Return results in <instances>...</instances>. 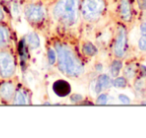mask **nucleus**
<instances>
[{
  "instance_id": "20e7f679",
  "label": "nucleus",
  "mask_w": 146,
  "mask_h": 138,
  "mask_svg": "<svg viewBox=\"0 0 146 138\" xmlns=\"http://www.w3.org/2000/svg\"><path fill=\"white\" fill-rule=\"evenodd\" d=\"M15 71L12 56L7 52H0V73L3 77H10Z\"/></svg>"
},
{
  "instance_id": "6e6552de",
  "label": "nucleus",
  "mask_w": 146,
  "mask_h": 138,
  "mask_svg": "<svg viewBox=\"0 0 146 138\" xmlns=\"http://www.w3.org/2000/svg\"><path fill=\"white\" fill-rule=\"evenodd\" d=\"M14 95V86L11 83L5 82L0 85V96L5 100H9Z\"/></svg>"
},
{
  "instance_id": "9b49d317",
  "label": "nucleus",
  "mask_w": 146,
  "mask_h": 138,
  "mask_svg": "<svg viewBox=\"0 0 146 138\" xmlns=\"http://www.w3.org/2000/svg\"><path fill=\"white\" fill-rule=\"evenodd\" d=\"M26 42L29 45L31 49H36L40 45V40H39V37L37 36L35 33H31L26 36Z\"/></svg>"
},
{
  "instance_id": "423d86ee",
  "label": "nucleus",
  "mask_w": 146,
  "mask_h": 138,
  "mask_svg": "<svg viewBox=\"0 0 146 138\" xmlns=\"http://www.w3.org/2000/svg\"><path fill=\"white\" fill-rule=\"evenodd\" d=\"M25 15L30 21L39 22L44 17V9L39 5H28L25 9Z\"/></svg>"
},
{
  "instance_id": "a211bd4d",
  "label": "nucleus",
  "mask_w": 146,
  "mask_h": 138,
  "mask_svg": "<svg viewBox=\"0 0 146 138\" xmlns=\"http://www.w3.org/2000/svg\"><path fill=\"white\" fill-rule=\"evenodd\" d=\"M47 57H48L49 64H54L55 61H56V54H55V51L53 49H49L48 53H47Z\"/></svg>"
},
{
  "instance_id": "ddd939ff",
  "label": "nucleus",
  "mask_w": 146,
  "mask_h": 138,
  "mask_svg": "<svg viewBox=\"0 0 146 138\" xmlns=\"http://www.w3.org/2000/svg\"><path fill=\"white\" fill-rule=\"evenodd\" d=\"M83 52L86 55H89V56H93L97 53V48L94 46L92 43H85L83 45Z\"/></svg>"
},
{
  "instance_id": "b1692460",
  "label": "nucleus",
  "mask_w": 146,
  "mask_h": 138,
  "mask_svg": "<svg viewBox=\"0 0 146 138\" xmlns=\"http://www.w3.org/2000/svg\"><path fill=\"white\" fill-rule=\"evenodd\" d=\"M140 69H141V73H142V75H143V76H146V66H144V65H141Z\"/></svg>"
},
{
  "instance_id": "0eeeda50",
  "label": "nucleus",
  "mask_w": 146,
  "mask_h": 138,
  "mask_svg": "<svg viewBox=\"0 0 146 138\" xmlns=\"http://www.w3.org/2000/svg\"><path fill=\"white\" fill-rule=\"evenodd\" d=\"M53 91L59 97H65L71 91V86L65 80H57L53 84Z\"/></svg>"
},
{
  "instance_id": "412c9836",
  "label": "nucleus",
  "mask_w": 146,
  "mask_h": 138,
  "mask_svg": "<svg viewBox=\"0 0 146 138\" xmlns=\"http://www.w3.org/2000/svg\"><path fill=\"white\" fill-rule=\"evenodd\" d=\"M118 99H119V101L123 104H129L130 102H131L129 99V97L126 96V95H124V94H120V95L118 96Z\"/></svg>"
},
{
  "instance_id": "1a4fd4ad",
  "label": "nucleus",
  "mask_w": 146,
  "mask_h": 138,
  "mask_svg": "<svg viewBox=\"0 0 146 138\" xmlns=\"http://www.w3.org/2000/svg\"><path fill=\"white\" fill-rule=\"evenodd\" d=\"M111 84V79L108 75H105V74H102L98 77L97 82H96L95 85V92L96 93H99L101 90H103L104 88H107L110 86Z\"/></svg>"
},
{
  "instance_id": "4468645a",
  "label": "nucleus",
  "mask_w": 146,
  "mask_h": 138,
  "mask_svg": "<svg viewBox=\"0 0 146 138\" xmlns=\"http://www.w3.org/2000/svg\"><path fill=\"white\" fill-rule=\"evenodd\" d=\"M27 103V98H26V94L23 91L19 90L16 92V95H15V99H14V104H26Z\"/></svg>"
},
{
  "instance_id": "f8f14e48",
  "label": "nucleus",
  "mask_w": 146,
  "mask_h": 138,
  "mask_svg": "<svg viewBox=\"0 0 146 138\" xmlns=\"http://www.w3.org/2000/svg\"><path fill=\"white\" fill-rule=\"evenodd\" d=\"M122 68V62L119 60H115L112 62L111 67H110V72H111V75L112 76H117L119 74L120 70Z\"/></svg>"
},
{
  "instance_id": "393cba45",
  "label": "nucleus",
  "mask_w": 146,
  "mask_h": 138,
  "mask_svg": "<svg viewBox=\"0 0 146 138\" xmlns=\"http://www.w3.org/2000/svg\"><path fill=\"white\" fill-rule=\"evenodd\" d=\"M141 8L142 9H146V0H143L141 3Z\"/></svg>"
},
{
  "instance_id": "5701e85b",
  "label": "nucleus",
  "mask_w": 146,
  "mask_h": 138,
  "mask_svg": "<svg viewBox=\"0 0 146 138\" xmlns=\"http://www.w3.org/2000/svg\"><path fill=\"white\" fill-rule=\"evenodd\" d=\"M80 99H81V96L80 95H72V97H71V101L72 102H77Z\"/></svg>"
},
{
  "instance_id": "a878e982",
  "label": "nucleus",
  "mask_w": 146,
  "mask_h": 138,
  "mask_svg": "<svg viewBox=\"0 0 146 138\" xmlns=\"http://www.w3.org/2000/svg\"><path fill=\"white\" fill-rule=\"evenodd\" d=\"M3 18V13L2 11H1V9H0V19H2Z\"/></svg>"
},
{
  "instance_id": "6ab92c4d",
  "label": "nucleus",
  "mask_w": 146,
  "mask_h": 138,
  "mask_svg": "<svg viewBox=\"0 0 146 138\" xmlns=\"http://www.w3.org/2000/svg\"><path fill=\"white\" fill-rule=\"evenodd\" d=\"M97 104H100V105H103V104H106L108 102V96L106 94H101L99 97L97 98Z\"/></svg>"
},
{
  "instance_id": "f3484780",
  "label": "nucleus",
  "mask_w": 146,
  "mask_h": 138,
  "mask_svg": "<svg viewBox=\"0 0 146 138\" xmlns=\"http://www.w3.org/2000/svg\"><path fill=\"white\" fill-rule=\"evenodd\" d=\"M138 48L142 52H146V35H142L138 40Z\"/></svg>"
},
{
  "instance_id": "9d476101",
  "label": "nucleus",
  "mask_w": 146,
  "mask_h": 138,
  "mask_svg": "<svg viewBox=\"0 0 146 138\" xmlns=\"http://www.w3.org/2000/svg\"><path fill=\"white\" fill-rule=\"evenodd\" d=\"M119 9L122 18L126 21L130 20V18H131V7H130L129 0H121Z\"/></svg>"
},
{
  "instance_id": "aec40b11",
  "label": "nucleus",
  "mask_w": 146,
  "mask_h": 138,
  "mask_svg": "<svg viewBox=\"0 0 146 138\" xmlns=\"http://www.w3.org/2000/svg\"><path fill=\"white\" fill-rule=\"evenodd\" d=\"M134 73H135V71H134V67L131 66V65H130V66H128L127 68L125 69V74H126V76H127V77H129V78L133 77Z\"/></svg>"
},
{
  "instance_id": "bb28decb",
  "label": "nucleus",
  "mask_w": 146,
  "mask_h": 138,
  "mask_svg": "<svg viewBox=\"0 0 146 138\" xmlns=\"http://www.w3.org/2000/svg\"><path fill=\"white\" fill-rule=\"evenodd\" d=\"M144 104H146V99H145V101H144Z\"/></svg>"
},
{
  "instance_id": "4be33fe9",
  "label": "nucleus",
  "mask_w": 146,
  "mask_h": 138,
  "mask_svg": "<svg viewBox=\"0 0 146 138\" xmlns=\"http://www.w3.org/2000/svg\"><path fill=\"white\" fill-rule=\"evenodd\" d=\"M140 32L142 35H146V22H143L140 25Z\"/></svg>"
},
{
  "instance_id": "39448f33",
  "label": "nucleus",
  "mask_w": 146,
  "mask_h": 138,
  "mask_svg": "<svg viewBox=\"0 0 146 138\" xmlns=\"http://www.w3.org/2000/svg\"><path fill=\"white\" fill-rule=\"evenodd\" d=\"M126 31L124 28H119L117 38L114 45V53L117 57H122L125 53L126 49Z\"/></svg>"
},
{
  "instance_id": "2eb2a0df",
  "label": "nucleus",
  "mask_w": 146,
  "mask_h": 138,
  "mask_svg": "<svg viewBox=\"0 0 146 138\" xmlns=\"http://www.w3.org/2000/svg\"><path fill=\"white\" fill-rule=\"evenodd\" d=\"M8 41V33H7L6 29L0 27V47L5 46Z\"/></svg>"
},
{
  "instance_id": "7ed1b4c3",
  "label": "nucleus",
  "mask_w": 146,
  "mask_h": 138,
  "mask_svg": "<svg viewBox=\"0 0 146 138\" xmlns=\"http://www.w3.org/2000/svg\"><path fill=\"white\" fill-rule=\"evenodd\" d=\"M104 8L103 0H84L82 4V14L85 19H96Z\"/></svg>"
},
{
  "instance_id": "f03ea898",
  "label": "nucleus",
  "mask_w": 146,
  "mask_h": 138,
  "mask_svg": "<svg viewBox=\"0 0 146 138\" xmlns=\"http://www.w3.org/2000/svg\"><path fill=\"white\" fill-rule=\"evenodd\" d=\"M78 0H60L53 9L54 17L65 25L74 24L77 20Z\"/></svg>"
},
{
  "instance_id": "dca6fc26",
  "label": "nucleus",
  "mask_w": 146,
  "mask_h": 138,
  "mask_svg": "<svg viewBox=\"0 0 146 138\" xmlns=\"http://www.w3.org/2000/svg\"><path fill=\"white\" fill-rule=\"evenodd\" d=\"M127 84V81L124 77H117L115 80L113 81V85L117 88H123L126 86Z\"/></svg>"
},
{
  "instance_id": "f257e3e1",
  "label": "nucleus",
  "mask_w": 146,
  "mask_h": 138,
  "mask_svg": "<svg viewBox=\"0 0 146 138\" xmlns=\"http://www.w3.org/2000/svg\"><path fill=\"white\" fill-rule=\"evenodd\" d=\"M59 60V69L69 76H77L83 72V66L78 61L74 53L63 45H56Z\"/></svg>"
}]
</instances>
